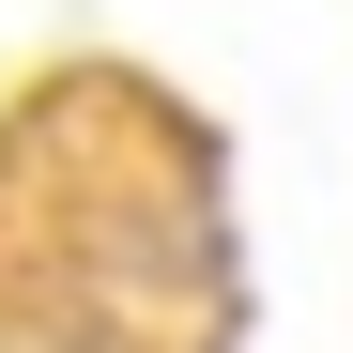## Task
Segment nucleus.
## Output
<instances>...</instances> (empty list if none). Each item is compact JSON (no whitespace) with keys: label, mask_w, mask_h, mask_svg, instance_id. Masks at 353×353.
Masks as SVG:
<instances>
[{"label":"nucleus","mask_w":353,"mask_h":353,"mask_svg":"<svg viewBox=\"0 0 353 353\" xmlns=\"http://www.w3.org/2000/svg\"><path fill=\"white\" fill-rule=\"evenodd\" d=\"M0 353H246L230 154L108 46L0 92Z\"/></svg>","instance_id":"obj_1"}]
</instances>
